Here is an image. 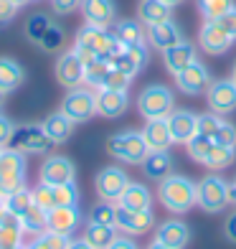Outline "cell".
Listing matches in <instances>:
<instances>
[{
  "label": "cell",
  "instance_id": "680465c9",
  "mask_svg": "<svg viewBox=\"0 0 236 249\" xmlns=\"http://www.w3.org/2000/svg\"><path fill=\"white\" fill-rule=\"evenodd\" d=\"M163 3H165V5H170V8H175V5H181L183 0H163Z\"/></svg>",
  "mask_w": 236,
  "mask_h": 249
},
{
  "label": "cell",
  "instance_id": "ba28073f",
  "mask_svg": "<svg viewBox=\"0 0 236 249\" xmlns=\"http://www.w3.org/2000/svg\"><path fill=\"white\" fill-rule=\"evenodd\" d=\"M51 145L53 142L46 138L41 124H16L8 148L23 153V155H46L51 150Z\"/></svg>",
  "mask_w": 236,
  "mask_h": 249
},
{
  "label": "cell",
  "instance_id": "ffe728a7",
  "mask_svg": "<svg viewBox=\"0 0 236 249\" xmlns=\"http://www.w3.org/2000/svg\"><path fill=\"white\" fill-rule=\"evenodd\" d=\"M46 224H49V231L71 236L82 224V211H79V206H56L49 211Z\"/></svg>",
  "mask_w": 236,
  "mask_h": 249
},
{
  "label": "cell",
  "instance_id": "cb8c5ba5",
  "mask_svg": "<svg viewBox=\"0 0 236 249\" xmlns=\"http://www.w3.org/2000/svg\"><path fill=\"white\" fill-rule=\"evenodd\" d=\"M140 132H142V138H145L150 150H170L173 135H170V127H168V117L145 120V127Z\"/></svg>",
  "mask_w": 236,
  "mask_h": 249
},
{
  "label": "cell",
  "instance_id": "484cf974",
  "mask_svg": "<svg viewBox=\"0 0 236 249\" xmlns=\"http://www.w3.org/2000/svg\"><path fill=\"white\" fill-rule=\"evenodd\" d=\"M41 127H43L46 138H49L53 145H61V142H66V140H69L71 135H74L76 122H71V120L59 109V112H51V115L41 122Z\"/></svg>",
  "mask_w": 236,
  "mask_h": 249
},
{
  "label": "cell",
  "instance_id": "e7e4bbea",
  "mask_svg": "<svg viewBox=\"0 0 236 249\" xmlns=\"http://www.w3.org/2000/svg\"><path fill=\"white\" fill-rule=\"evenodd\" d=\"M0 153H3V150H0Z\"/></svg>",
  "mask_w": 236,
  "mask_h": 249
},
{
  "label": "cell",
  "instance_id": "7a4b0ae2",
  "mask_svg": "<svg viewBox=\"0 0 236 249\" xmlns=\"http://www.w3.org/2000/svg\"><path fill=\"white\" fill-rule=\"evenodd\" d=\"M107 153L119 163L140 165L145 160V155L150 153V148H148V142H145L140 130H122V132H115L107 140Z\"/></svg>",
  "mask_w": 236,
  "mask_h": 249
},
{
  "label": "cell",
  "instance_id": "83f0119b",
  "mask_svg": "<svg viewBox=\"0 0 236 249\" xmlns=\"http://www.w3.org/2000/svg\"><path fill=\"white\" fill-rule=\"evenodd\" d=\"M26 82V69L10 56H0V92L10 94Z\"/></svg>",
  "mask_w": 236,
  "mask_h": 249
},
{
  "label": "cell",
  "instance_id": "6da1fadb",
  "mask_svg": "<svg viewBox=\"0 0 236 249\" xmlns=\"http://www.w3.org/2000/svg\"><path fill=\"white\" fill-rule=\"evenodd\" d=\"M157 198L170 213H185L196 206V183L188 176L170 173L157 183Z\"/></svg>",
  "mask_w": 236,
  "mask_h": 249
},
{
  "label": "cell",
  "instance_id": "5bb4252c",
  "mask_svg": "<svg viewBox=\"0 0 236 249\" xmlns=\"http://www.w3.org/2000/svg\"><path fill=\"white\" fill-rule=\"evenodd\" d=\"M211 74H208V69L203 64H201L198 59L190 64V66H185V69L175 76V87L181 89L183 94H188V97H201V94H206V89L211 87Z\"/></svg>",
  "mask_w": 236,
  "mask_h": 249
},
{
  "label": "cell",
  "instance_id": "d6a6232c",
  "mask_svg": "<svg viewBox=\"0 0 236 249\" xmlns=\"http://www.w3.org/2000/svg\"><path fill=\"white\" fill-rule=\"evenodd\" d=\"M53 26V20H51V16L49 13H31L28 18H26V26H23V33H26V38L31 41V43H41V38L49 33V28Z\"/></svg>",
  "mask_w": 236,
  "mask_h": 249
},
{
  "label": "cell",
  "instance_id": "d6986e66",
  "mask_svg": "<svg viewBox=\"0 0 236 249\" xmlns=\"http://www.w3.org/2000/svg\"><path fill=\"white\" fill-rule=\"evenodd\" d=\"M198 59V51H196V46L190 41H178L175 46H170V49H165L163 51V64H165V69L170 71L173 76H178L185 66H190Z\"/></svg>",
  "mask_w": 236,
  "mask_h": 249
},
{
  "label": "cell",
  "instance_id": "f35d334b",
  "mask_svg": "<svg viewBox=\"0 0 236 249\" xmlns=\"http://www.w3.org/2000/svg\"><path fill=\"white\" fill-rule=\"evenodd\" d=\"M89 221H92V224L115 226V221H117V203H112V201H99V203H94L92 211H89Z\"/></svg>",
  "mask_w": 236,
  "mask_h": 249
},
{
  "label": "cell",
  "instance_id": "7bdbcfd3",
  "mask_svg": "<svg viewBox=\"0 0 236 249\" xmlns=\"http://www.w3.org/2000/svg\"><path fill=\"white\" fill-rule=\"evenodd\" d=\"M53 201H56V206H79V188H76V183L53 186Z\"/></svg>",
  "mask_w": 236,
  "mask_h": 249
},
{
  "label": "cell",
  "instance_id": "ee69618b",
  "mask_svg": "<svg viewBox=\"0 0 236 249\" xmlns=\"http://www.w3.org/2000/svg\"><path fill=\"white\" fill-rule=\"evenodd\" d=\"M33 203H36V206H41L43 211L56 209V201H53V186L41 183V180H38V186L33 188Z\"/></svg>",
  "mask_w": 236,
  "mask_h": 249
},
{
  "label": "cell",
  "instance_id": "94428289",
  "mask_svg": "<svg viewBox=\"0 0 236 249\" xmlns=\"http://www.w3.org/2000/svg\"><path fill=\"white\" fill-rule=\"evenodd\" d=\"M231 79H234V84H236V61H234V66H231Z\"/></svg>",
  "mask_w": 236,
  "mask_h": 249
},
{
  "label": "cell",
  "instance_id": "2e32d148",
  "mask_svg": "<svg viewBox=\"0 0 236 249\" xmlns=\"http://www.w3.org/2000/svg\"><path fill=\"white\" fill-rule=\"evenodd\" d=\"M198 46L211 56H223L234 46V38L221 28L219 20H206L198 31Z\"/></svg>",
  "mask_w": 236,
  "mask_h": 249
},
{
  "label": "cell",
  "instance_id": "f1b7e54d",
  "mask_svg": "<svg viewBox=\"0 0 236 249\" xmlns=\"http://www.w3.org/2000/svg\"><path fill=\"white\" fill-rule=\"evenodd\" d=\"M173 18V8L165 5L163 0H140L137 5V20L142 26H157L163 20H170Z\"/></svg>",
  "mask_w": 236,
  "mask_h": 249
},
{
  "label": "cell",
  "instance_id": "4fadbf2b",
  "mask_svg": "<svg viewBox=\"0 0 236 249\" xmlns=\"http://www.w3.org/2000/svg\"><path fill=\"white\" fill-rule=\"evenodd\" d=\"M53 74H56V82H59L61 87H66V89L82 87L84 84V61L76 56L74 49L61 51V56L56 59Z\"/></svg>",
  "mask_w": 236,
  "mask_h": 249
},
{
  "label": "cell",
  "instance_id": "74e56055",
  "mask_svg": "<svg viewBox=\"0 0 236 249\" xmlns=\"http://www.w3.org/2000/svg\"><path fill=\"white\" fill-rule=\"evenodd\" d=\"M31 206H33V191H28L26 186L20 188V191H16V194L5 196V209L10 213H16L18 219H20V213H26Z\"/></svg>",
  "mask_w": 236,
  "mask_h": 249
},
{
  "label": "cell",
  "instance_id": "8fae6325",
  "mask_svg": "<svg viewBox=\"0 0 236 249\" xmlns=\"http://www.w3.org/2000/svg\"><path fill=\"white\" fill-rule=\"evenodd\" d=\"M148 56H150V49L148 43H137V46H119L117 53L109 59V66L117 69L122 74H127L130 79H135L148 64Z\"/></svg>",
  "mask_w": 236,
  "mask_h": 249
},
{
  "label": "cell",
  "instance_id": "4316f807",
  "mask_svg": "<svg viewBox=\"0 0 236 249\" xmlns=\"http://www.w3.org/2000/svg\"><path fill=\"white\" fill-rule=\"evenodd\" d=\"M112 36H115V41L122 43V46H137V43H148L145 26L140 23V20H132V18L115 20V23H112Z\"/></svg>",
  "mask_w": 236,
  "mask_h": 249
},
{
  "label": "cell",
  "instance_id": "9c48e42d",
  "mask_svg": "<svg viewBox=\"0 0 236 249\" xmlns=\"http://www.w3.org/2000/svg\"><path fill=\"white\" fill-rule=\"evenodd\" d=\"M127 186H130V176L122 171V168H117V165L102 168V171L97 173V178H94V188H97L99 201L117 203L122 198V194H125Z\"/></svg>",
  "mask_w": 236,
  "mask_h": 249
},
{
  "label": "cell",
  "instance_id": "c3c4849f",
  "mask_svg": "<svg viewBox=\"0 0 236 249\" xmlns=\"http://www.w3.org/2000/svg\"><path fill=\"white\" fill-rule=\"evenodd\" d=\"M79 5H82V0H51L53 13H59V16H69V13H74Z\"/></svg>",
  "mask_w": 236,
  "mask_h": 249
},
{
  "label": "cell",
  "instance_id": "52a82bcc",
  "mask_svg": "<svg viewBox=\"0 0 236 249\" xmlns=\"http://www.w3.org/2000/svg\"><path fill=\"white\" fill-rule=\"evenodd\" d=\"M61 112L71 122H89L97 115V92L89 87H74L66 89V97L61 99Z\"/></svg>",
  "mask_w": 236,
  "mask_h": 249
},
{
  "label": "cell",
  "instance_id": "1f68e13d",
  "mask_svg": "<svg viewBox=\"0 0 236 249\" xmlns=\"http://www.w3.org/2000/svg\"><path fill=\"white\" fill-rule=\"evenodd\" d=\"M117 236V226H107V224H86L84 229V239L92 244L94 249H107Z\"/></svg>",
  "mask_w": 236,
  "mask_h": 249
},
{
  "label": "cell",
  "instance_id": "836d02e7",
  "mask_svg": "<svg viewBox=\"0 0 236 249\" xmlns=\"http://www.w3.org/2000/svg\"><path fill=\"white\" fill-rule=\"evenodd\" d=\"M109 69H112V66L104 59H99V56H97V59H92V61H86L84 64V87L94 89V92H97V89H102Z\"/></svg>",
  "mask_w": 236,
  "mask_h": 249
},
{
  "label": "cell",
  "instance_id": "d4e9b609",
  "mask_svg": "<svg viewBox=\"0 0 236 249\" xmlns=\"http://www.w3.org/2000/svg\"><path fill=\"white\" fill-rule=\"evenodd\" d=\"M178 41H183V33H181V28H178V23L173 18L148 28V43L152 49H157V51L170 49V46H175Z\"/></svg>",
  "mask_w": 236,
  "mask_h": 249
},
{
  "label": "cell",
  "instance_id": "9a60e30c",
  "mask_svg": "<svg viewBox=\"0 0 236 249\" xmlns=\"http://www.w3.org/2000/svg\"><path fill=\"white\" fill-rule=\"evenodd\" d=\"M152 224H155L152 209H148V211H132V209H125V206H119V203H117V221H115V226L122 234H127V236L148 234L152 229Z\"/></svg>",
  "mask_w": 236,
  "mask_h": 249
},
{
  "label": "cell",
  "instance_id": "ac0fdd59",
  "mask_svg": "<svg viewBox=\"0 0 236 249\" xmlns=\"http://www.w3.org/2000/svg\"><path fill=\"white\" fill-rule=\"evenodd\" d=\"M79 10H82V16H84V23L99 26V28H109L117 18L115 0H82Z\"/></svg>",
  "mask_w": 236,
  "mask_h": 249
},
{
  "label": "cell",
  "instance_id": "603a6c76",
  "mask_svg": "<svg viewBox=\"0 0 236 249\" xmlns=\"http://www.w3.org/2000/svg\"><path fill=\"white\" fill-rule=\"evenodd\" d=\"M140 165H142L145 178L155 180V183H160V180H165L168 176L173 173V165H175V163H173L170 150H150Z\"/></svg>",
  "mask_w": 236,
  "mask_h": 249
},
{
  "label": "cell",
  "instance_id": "681fc988",
  "mask_svg": "<svg viewBox=\"0 0 236 249\" xmlns=\"http://www.w3.org/2000/svg\"><path fill=\"white\" fill-rule=\"evenodd\" d=\"M219 23H221V28L229 33V36L236 41V5L229 10V13H223L221 18H219Z\"/></svg>",
  "mask_w": 236,
  "mask_h": 249
},
{
  "label": "cell",
  "instance_id": "8992f818",
  "mask_svg": "<svg viewBox=\"0 0 236 249\" xmlns=\"http://www.w3.org/2000/svg\"><path fill=\"white\" fill-rule=\"evenodd\" d=\"M26 173H28V163L23 153L10 150V148L0 153V194L3 196H10L23 188Z\"/></svg>",
  "mask_w": 236,
  "mask_h": 249
},
{
  "label": "cell",
  "instance_id": "f5cc1de1",
  "mask_svg": "<svg viewBox=\"0 0 236 249\" xmlns=\"http://www.w3.org/2000/svg\"><path fill=\"white\" fill-rule=\"evenodd\" d=\"M107 249H140V247L135 244V239H132V236L122 234V236H115V242H112Z\"/></svg>",
  "mask_w": 236,
  "mask_h": 249
},
{
  "label": "cell",
  "instance_id": "44dd1931",
  "mask_svg": "<svg viewBox=\"0 0 236 249\" xmlns=\"http://www.w3.org/2000/svg\"><path fill=\"white\" fill-rule=\"evenodd\" d=\"M168 127H170L173 142H188L198 132V115L190 109H173L168 115Z\"/></svg>",
  "mask_w": 236,
  "mask_h": 249
},
{
  "label": "cell",
  "instance_id": "30bf717a",
  "mask_svg": "<svg viewBox=\"0 0 236 249\" xmlns=\"http://www.w3.org/2000/svg\"><path fill=\"white\" fill-rule=\"evenodd\" d=\"M74 178H76V165L66 155H46L38 168V180L41 183H49V186L74 183Z\"/></svg>",
  "mask_w": 236,
  "mask_h": 249
},
{
  "label": "cell",
  "instance_id": "f907efd6",
  "mask_svg": "<svg viewBox=\"0 0 236 249\" xmlns=\"http://www.w3.org/2000/svg\"><path fill=\"white\" fill-rule=\"evenodd\" d=\"M16 13H18V5H13L10 0H0V26H8L16 18Z\"/></svg>",
  "mask_w": 236,
  "mask_h": 249
},
{
  "label": "cell",
  "instance_id": "60d3db41",
  "mask_svg": "<svg viewBox=\"0 0 236 249\" xmlns=\"http://www.w3.org/2000/svg\"><path fill=\"white\" fill-rule=\"evenodd\" d=\"M211 148H213V140L206 138V135H201V132H196L193 138L185 142V150H188V155L193 158L196 163H203L208 158V153H211Z\"/></svg>",
  "mask_w": 236,
  "mask_h": 249
},
{
  "label": "cell",
  "instance_id": "7402d4cb",
  "mask_svg": "<svg viewBox=\"0 0 236 249\" xmlns=\"http://www.w3.org/2000/svg\"><path fill=\"white\" fill-rule=\"evenodd\" d=\"M188 239H190V229L181 219H168L163 224H157V229H155V242L173 247V249H183Z\"/></svg>",
  "mask_w": 236,
  "mask_h": 249
},
{
  "label": "cell",
  "instance_id": "9f6ffc18",
  "mask_svg": "<svg viewBox=\"0 0 236 249\" xmlns=\"http://www.w3.org/2000/svg\"><path fill=\"white\" fill-rule=\"evenodd\" d=\"M148 249H173V247H165V244H160V242H155V239H152V244H150Z\"/></svg>",
  "mask_w": 236,
  "mask_h": 249
},
{
  "label": "cell",
  "instance_id": "3957f363",
  "mask_svg": "<svg viewBox=\"0 0 236 249\" xmlns=\"http://www.w3.org/2000/svg\"><path fill=\"white\" fill-rule=\"evenodd\" d=\"M119 46H122V43L115 41V36H112L109 28H99V26L84 23L82 28L76 31V41H74L71 49L86 51V53H92V56H99V59H104L109 64V59L117 53Z\"/></svg>",
  "mask_w": 236,
  "mask_h": 249
},
{
  "label": "cell",
  "instance_id": "91938a15",
  "mask_svg": "<svg viewBox=\"0 0 236 249\" xmlns=\"http://www.w3.org/2000/svg\"><path fill=\"white\" fill-rule=\"evenodd\" d=\"M10 3H13V5H18V8H20V5H26L28 0H10Z\"/></svg>",
  "mask_w": 236,
  "mask_h": 249
},
{
  "label": "cell",
  "instance_id": "ab89813d",
  "mask_svg": "<svg viewBox=\"0 0 236 249\" xmlns=\"http://www.w3.org/2000/svg\"><path fill=\"white\" fill-rule=\"evenodd\" d=\"M71 236H64V234H56V231H43L38 236H33V242L28 244V249H66L69 247Z\"/></svg>",
  "mask_w": 236,
  "mask_h": 249
},
{
  "label": "cell",
  "instance_id": "8d00e7d4",
  "mask_svg": "<svg viewBox=\"0 0 236 249\" xmlns=\"http://www.w3.org/2000/svg\"><path fill=\"white\" fill-rule=\"evenodd\" d=\"M196 5H198V13L203 16V20H219L236 3L234 0H196Z\"/></svg>",
  "mask_w": 236,
  "mask_h": 249
},
{
  "label": "cell",
  "instance_id": "816d5d0a",
  "mask_svg": "<svg viewBox=\"0 0 236 249\" xmlns=\"http://www.w3.org/2000/svg\"><path fill=\"white\" fill-rule=\"evenodd\" d=\"M223 236H226L231 244H236V211L229 213L226 221H223Z\"/></svg>",
  "mask_w": 236,
  "mask_h": 249
},
{
  "label": "cell",
  "instance_id": "6125c7cd",
  "mask_svg": "<svg viewBox=\"0 0 236 249\" xmlns=\"http://www.w3.org/2000/svg\"><path fill=\"white\" fill-rule=\"evenodd\" d=\"M3 102H5V94H3V92H0V109H3Z\"/></svg>",
  "mask_w": 236,
  "mask_h": 249
},
{
  "label": "cell",
  "instance_id": "e0dca14e",
  "mask_svg": "<svg viewBox=\"0 0 236 249\" xmlns=\"http://www.w3.org/2000/svg\"><path fill=\"white\" fill-rule=\"evenodd\" d=\"M130 94L127 89H97V115L104 120H117L127 112Z\"/></svg>",
  "mask_w": 236,
  "mask_h": 249
},
{
  "label": "cell",
  "instance_id": "be15d7a7",
  "mask_svg": "<svg viewBox=\"0 0 236 249\" xmlns=\"http://www.w3.org/2000/svg\"><path fill=\"white\" fill-rule=\"evenodd\" d=\"M18 249H28V247H23V244H20V247H18Z\"/></svg>",
  "mask_w": 236,
  "mask_h": 249
},
{
  "label": "cell",
  "instance_id": "11a10c76",
  "mask_svg": "<svg viewBox=\"0 0 236 249\" xmlns=\"http://www.w3.org/2000/svg\"><path fill=\"white\" fill-rule=\"evenodd\" d=\"M229 203H234V206H236V178L229 180Z\"/></svg>",
  "mask_w": 236,
  "mask_h": 249
},
{
  "label": "cell",
  "instance_id": "bcb514c9",
  "mask_svg": "<svg viewBox=\"0 0 236 249\" xmlns=\"http://www.w3.org/2000/svg\"><path fill=\"white\" fill-rule=\"evenodd\" d=\"M130 82H132V79H130L127 74H122V71H117V69H109L102 89H127Z\"/></svg>",
  "mask_w": 236,
  "mask_h": 249
},
{
  "label": "cell",
  "instance_id": "7dc6e473",
  "mask_svg": "<svg viewBox=\"0 0 236 249\" xmlns=\"http://www.w3.org/2000/svg\"><path fill=\"white\" fill-rule=\"evenodd\" d=\"M13 130H16V122L5 117L3 112H0V150H5L8 148V142L10 138H13Z\"/></svg>",
  "mask_w": 236,
  "mask_h": 249
},
{
  "label": "cell",
  "instance_id": "b9f144b4",
  "mask_svg": "<svg viewBox=\"0 0 236 249\" xmlns=\"http://www.w3.org/2000/svg\"><path fill=\"white\" fill-rule=\"evenodd\" d=\"M64 41H66V33H64V28L61 26H51L49 28V33L41 38V51H46V53H56V51H61V46H64Z\"/></svg>",
  "mask_w": 236,
  "mask_h": 249
},
{
  "label": "cell",
  "instance_id": "6f0895ef",
  "mask_svg": "<svg viewBox=\"0 0 236 249\" xmlns=\"http://www.w3.org/2000/svg\"><path fill=\"white\" fill-rule=\"evenodd\" d=\"M8 209H5V196L3 194H0V216H3V213H5Z\"/></svg>",
  "mask_w": 236,
  "mask_h": 249
},
{
  "label": "cell",
  "instance_id": "5b68a950",
  "mask_svg": "<svg viewBox=\"0 0 236 249\" xmlns=\"http://www.w3.org/2000/svg\"><path fill=\"white\" fill-rule=\"evenodd\" d=\"M137 109L145 120L168 117L175 109V94L165 84H148L137 94Z\"/></svg>",
  "mask_w": 236,
  "mask_h": 249
},
{
  "label": "cell",
  "instance_id": "7c38bea8",
  "mask_svg": "<svg viewBox=\"0 0 236 249\" xmlns=\"http://www.w3.org/2000/svg\"><path fill=\"white\" fill-rule=\"evenodd\" d=\"M206 99H208V109L216 115H229L236 109V84L234 79H213L211 87L206 89Z\"/></svg>",
  "mask_w": 236,
  "mask_h": 249
},
{
  "label": "cell",
  "instance_id": "f6af8a7d",
  "mask_svg": "<svg viewBox=\"0 0 236 249\" xmlns=\"http://www.w3.org/2000/svg\"><path fill=\"white\" fill-rule=\"evenodd\" d=\"M213 142H219V145H229V148H236V127L231 122L223 120V124L219 127L216 132V138H213Z\"/></svg>",
  "mask_w": 236,
  "mask_h": 249
},
{
  "label": "cell",
  "instance_id": "e575fe53",
  "mask_svg": "<svg viewBox=\"0 0 236 249\" xmlns=\"http://www.w3.org/2000/svg\"><path fill=\"white\" fill-rule=\"evenodd\" d=\"M46 216H49V211H43L41 206H33L26 211V213H20V226H23V234H33V236H38L49 229V224H46Z\"/></svg>",
  "mask_w": 236,
  "mask_h": 249
},
{
  "label": "cell",
  "instance_id": "d590c367",
  "mask_svg": "<svg viewBox=\"0 0 236 249\" xmlns=\"http://www.w3.org/2000/svg\"><path fill=\"white\" fill-rule=\"evenodd\" d=\"M234 158H236V148L213 142V148H211L208 158L203 160V165L211 168V171H223V168H229V165L234 163Z\"/></svg>",
  "mask_w": 236,
  "mask_h": 249
},
{
  "label": "cell",
  "instance_id": "277c9868",
  "mask_svg": "<svg viewBox=\"0 0 236 249\" xmlns=\"http://www.w3.org/2000/svg\"><path fill=\"white\" fill-rule=\"evenodd\" d=\"M196 206L206 213H219L229 206V180L219 173H208L196 183Z\"/></svg>",
  "mask_w": 236,
  "mask_h": 249
},
{
  "label": "cell",
  "instance_id": "4dcf8cb0",
  "mask_svg": "<svg viewBox=\"0 0 236 249\" xmlns=\"http://www.w3.org/2000/svg\"><path fill=\"white\" fill-rule=\"evenodd\" d=\"M117 203L125 209H132V211H148V209H152V194L145 183L130 180V186L125 188V194H122V198Z\"/></svg>",
  "mask_w": 236,
  "mask_h": 249
},
{
  "label": "cell",
  "instance_id": "f546056e",
  "mask_svg": "<svg viewBox=\"0 0 236 249\" xmlns=\"http://www.w3.org/2000/svg\"><path fill=\"white\" fill-rule=\"evenodd\" d=\"M23 244V226L16 213L5 211L0 216V249H18Z\"/></svg>",
  "mask_w": 236,
  "mask_h": 249
},
{
  "label": "cell",
  "instance_id": "db71d44e",
  "mask_svg": "<svg viewBox=\"0 0 236 249\" xmlns=\"http://www.w3.org/2000/svg\"><path fill=\"white\" fill-rule=\"evenodd\" d=\"M66 249H94V247L82 236V239H69V247H66Z\"/></svg>",
  "mask_w": 236,
  "mask_h": 249
}]
</instances>
